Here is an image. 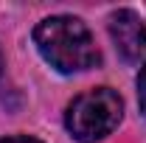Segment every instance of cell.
Returning <instances> with one entry per match:
<instances>
[{
    "label": "cell",
    "instance_id": "obj_1",
    "mask_svg": "<svg viewBox=\"0 0 146 143\" xmlns=\"http://www.w3.org/2000/svg\"><path fill=\"white\" fill-rule=\"evenodd\" d=\"M34 45L39 56L59 73H82L101 62L90 28L70 14L45 17L34 28Z\"/></svg>",
    "mask_w": 146,
    "mask_h": 143
},
{
    "label": "cell",
    "instance_id": "obj_2",
    "mask_svg": "<svg viewBox=\"0 0 146 143\" xmlns=\"http://www.w3.org/2000/svg\"><path fill=\"white\" fill-rule=\"evenodd\" d=\"M124 115V101L115 90L96 87L76 95L65 109V126L79 143H98L115 132Z\"/></svg>",
    "mask_w": 146,
    "mask_h": 143
},
{
    "label": "cell",
    "instance_id": "obj_3",
    "mask_svg": "<svg viewBox=\"0 0 146 143\" xmlns=\"http://www.w3.org/2000/svg\"><path fill=\"white\" fill-rule=\"evenodd\" d=\"M110 36L124 62H146V23L132 9H118L110 14Z\"/></svg>",
    "mask_w": 146,
    "mask_h": 143
},
{
    "label": "cell",
    "instance_id": "obj_4",
    "mask_svg": "<svg viewBox=\"0 0 146 143\" xmlns=\"http://www.w3.org/2000/svg\"><path fill=\"white\" fill-rule=\"evenodd\" d=\"M138 101H141V112L146 115V62L138 73Z\"/></svg>",
    "mask_w": 146,
    "mask_h": 143
},
{
    "label": "cell",
    "instance_id": "obj_5",
    "mask_svg": "<svg viewBox=\"0 0 146 143\" xmlns=\"http://www.w3.org/2000/svg\"><path fill=\"white\" fill-rule=\"evenodd\" d=\"M0 143H42L36 138H28V135H11V138H3Z\"/></svg>",
    "mask_w": 146,
    "mask_h": 143
},
{
    "label": "cell",
    "instance_id": "obj_6",
    "mask_svg": "<svg viewBox=\"0 0 146 143\" xmlns=\"http://www.w3.org/2000/svg\"><path fill=\"white\" fill-rule=\"evenodd\" d=\"M0 79H3V54H0Z\"/></svg>",
    "mask_w": 146,
    "mask_h": 143
}]
</instances>
